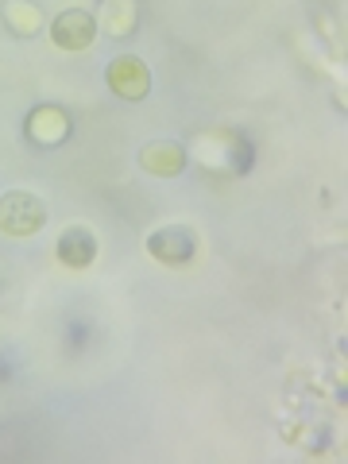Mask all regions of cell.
Masks as SVG:
<instances>
[{
  "label": "cell",
  "instance_id": "5b68a950",
  "mask_svg": "<svg viewBox=\"0 0 348 464\" xmlns=\"http://www.w3.org/2000/svg\"><path fill=\"white\" fill-rule=\"evenodd\" d=\"M97 39V20L85 8H66L63 16L51 24V43L58 51H85Z\"/></svg>",
  "mask_w": 348,
  "mask_h": 464
},
{
  "label": "cell",
  "instance_id": "9c48e42d",
  "mask_svg": "<svg viewBox=\"0 0 348 464\" xmlns=\"http://www.w3.org/2000/svg\"><path fill=\"white\" fill-rule=\"evenodd\" d=\"M140 24V8L136 0H105L101 5V27L109 35H132Z\"/></svg>",
  "mask_w": 348,
  "mask_h": 464
},
{
  "label": "cell",
  "instance_id": "7a4b0ae2",
  "mask_svg": "<svg viewBox=\"0 0 348 464\" xmlns=\"http://www.w3.org/2000/svg\"><path fill=\"white\" fill-rule=\"evenodd\" d=\"M43 225H47V206L35 194L12 190L0 198V232H8V237H35Z\"/></svg>",
  "mask_w": 348,
  "mask_h": 464
},
{
  "label": "cell",
  "instance_id": "ba28073f",
  "mask_svg": "<svg viewBox=\"0 0 348 464\" xmlns=\"http://www.w3.org/2000/svg\"><path fill=\"white\" fill-rule=\"evenodd\" d=\"M54 256L63 259L66 267H74V271L90 267L93 259H97V237H93L90 228H82V225L66 228L63 237H58V244H54Z\"/></svg>",
  "mask_w": 348,
  "mask_h": 464
},
{
  "label": "cell",
  "instance_id": "6da1fadb",
  "mask_svg": "<svg viewBox=\"0 0 348 464\" xmlns=\"http://www.w3.org/2000/svg\"><path fill=\"white\" fill-rule=\"evenodd\" d=\"M194 155H201V163L209 170L217 167L221 174L252 170V143L240 132H228V128H221V132H201L194 143Z\"/></svg>",
  "mask_w": 348,
  "mask_h": 464
},
{
  "label": "cell",
  "instance_id": "52a82bcc",
  "mask_svg": "<svg viewBox=\"0 0 348 464\" xmlns=\"http://www.w3.org/2000/svg\"><path fill=\"white\" fill-rule=\"evenodd\" d=\"M186 163H190V151L174 140H155L140 151V167L155 174V179H174V174L186 170Z\"/></svg>",
  "mask_w": 348,
  "mask_h": 464
},
{
  "label": "cell",
  "instance_id": "30bf717a",
  "mask_svg": "<svg viewBox=\"0 0 348 464\" xmlns=\"http://www.w3.org/2000/svg\"><path fill=\"white\" fill-rule=\"evenodd\" d=\"M5 24L16 35L27 39V35H35L43 27V16H39V8L32 5V0H12V5H5Z\"/></svg>",
  "mask_w": 348,
  "mask_h": 464
},
{
  "label": "cell",
  "instance_id": "8992f818",
  "mask_svg": "<svg viewBox=\"0 0 348 464\" xmlns=\"http://www.w3.org/2000/svg\"><path fill=\"white\" fill-rule=\"evenodd\" d=\"M24 136L35 143V148H58V143L70 140V112L54 109V105H39L27 112Z\"/></svg>",
  "mask_w": 348,
  "mask_h": 464
},
{
  "label": "cell",
  "instance_id": "3957f363",
  "mask_svg": "<svg viewBox=\"0 0 348 464\" xmlns=\"http://www.w3.org/2000/svg\"><path fill=\"white\" fill-rule=\"evenodd\" d=\"M148 252L159 264H170V267H182L198 256V232L186 228V225H167V228H155L148 237Z\"/></svg>",
  "mask_w": 348,
  "mask_h": 464
},
{
  "label": "cell",
  "instance_id": "277c9868",
  "mask_svg": "<svg viewBox=\"0 0 348 464\" xmlns=\"http://www.w3.org/2000/svg\"><path fill=\"white\" fill-rule=\"evenodd\" d=\"M105 82H109V90L116 97H124V101H143L151 90V70L140 63L136 54H116L109 70H105Z\"/></svg>",
  "mask_w": 348,
  "mask_h": 464
}]
</instances>
